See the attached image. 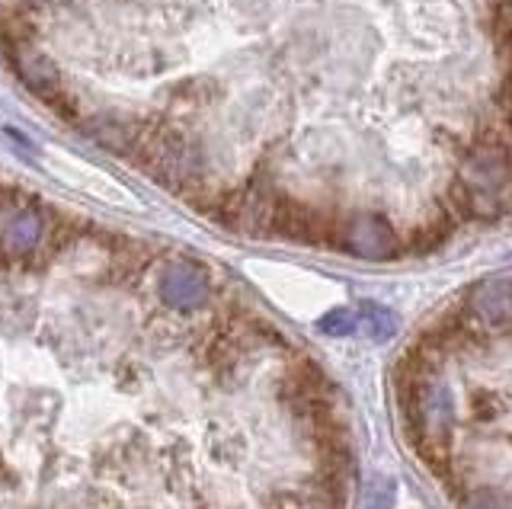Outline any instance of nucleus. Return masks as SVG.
<instances>
[{"label": "nucleus", "mask_w": 512, "mask_h": 509, "mask_svg": "<svg viewBox=\"0 0 512 509\" xmlns=\"http://www.w3.org/2000/svg\"><path fill=\"white\" fill-rule=\"evenodd\" d=\"M157 292H160V301L170 308H199L202 301L208 298V279L199 273L196 266H186V263H173L167 266L164 273H160V282H157Z\"/></svg>", "instance_id": "obj_1"}, {"label": "nucleus", "mask_w": 512, "mask_h": 509, "mask_svg": "<svg viewBox=\"0 0 512 509\" xmlns=\"http://www.w3.org/2000/svg\"><path fill=\"white\" fill-rule=\"evenodd\" d=\"M13 71L20 74V81L39 93V97L52 100L55 93H61V71L55 68V61L36 52V49H23V52H13Z\"/></svg>", "instance_id": "obj_2"}, {"label": "nucleus", "mask_w": 512, "mask_h": 509, "mask_svg": "<svg viewBox=\"0 0 512 509\" xmlns=\"http://www.w3.org/2000/svg\"><path fill=\"white\" fill-rule=\"evenodd\" d=\"M45 237V221L39 212L32 209H20L13 212L10 221L4 225V234H0V244H4L7 253H29L42 244Z\"/></svg>", "instance_id": "obj_3"}]
</instances>
